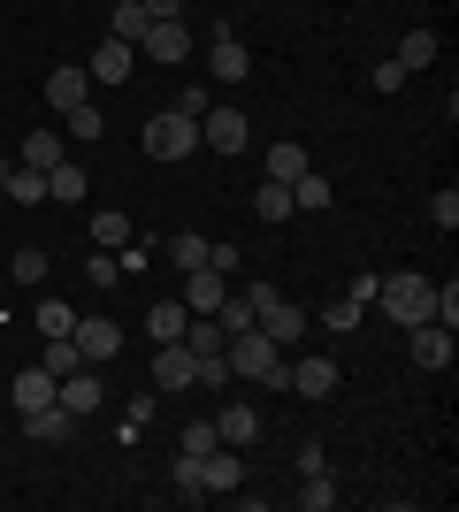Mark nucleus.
I'll return each mask as SVG.
<instances>
[{"instance_id":"4","label":"nucleus","mask_w":459,"mask_h":512,"mask_svg":"<svg viewBox=\"0 0 459 512\" xmlns=\"http://www.w3.org/2000/svg\"><path fill=\"white\" fill-rule=\"evenodd\" d=\"M199 138L215 153H245L253 146V115L245 107H199Z\"/></svg>"},{"instance_id":"32","label":"nucleus","mask_w":459,"mask_h":512,"mask_svg":"<svg viewBox=\"0 0 459 512\" xmlns=\"http://www.w3.org/2000/svg\"><path fill=\"white\" fill-rule=\"evenodd\" d=\"M169 260H176V268H207V237H199V230L169 237Z\"/></svg>"},{"instance_id":"34","label":"nucleus","mask_w":459,"mask_h":512,"mask_svg":"<svg viewBox=\"0 0 459 512\" xmlns=\"http://www.w3.org/2000/svg\"><path fill=\"white\" fill-rule=\"evenodd\" d=\"M39 329H46V337H69V329H77V306L46 299V306H39Z\"/></svg>"},{"instance_id":"39","label":"nucleus","mask_w":459,"mask_h":512,"mask_svg":"<svg viewBox=\"0 0 459 512\" xmlns=\"http://www.w3.org/2000/svg\"><path fill=\"white\" fill-rule=\"evenodd\" d=\"M222 444V436H215V421H192V428H184V444H176V451H192V459H207V451H215Z\"/></svg>"},{"instance_id":"21","label":"nucleus","mask_w":459,"mask_h":512,"mask_svg":"<svg viewBox=\"0 0 459 512\" xmlns=\"http://www.w3.org/2000/svg\"><path fill=\"white\" fill-rule=\"evenodd\" d=\"M261 169L276 176V184H291V176H306L314 161H306V146H299V138H284V146H268V161H261Z\"/></svg>"},{"instance_id":"11","label":"nucleus","mask_w":459,"mask_h":512,"mask_svg":"<svg viewBox=\"0 0 459 512\" xmlns=\"http://www.w3.org/2000/svg\"><path fill=\"white\" fill-rule=\"evenodd\" d=\"M199 490H207V497H222V490H245V451L215 444L207 459H199Z\"/></svg>"},{"instance_id":"36","label":"nucleus","mask_w":459,"mask_h":512,"mask_svg":"<svg viewBox=\"0 0 459 512\" xmlns=\"http://www.w3.org/2000/svg\"><path fill=\"white\" fill-rule=\"evenodd\" d=\"M146 428H153V398H131V413H123V428H115V436H123V444H138Z\"/></svg>"},{"instance_id":"17","label":"nucleus","mask_w":459,"mask_h":512,"mask_svg":"<svg viewBox=\"0 0 459 512\" xmlns=\"http://www.w3.org/2000/svg\"><path fill=\"white\" fill-rule=\"evenodd\" d=\"M437 54H444V39L429 31V23H421V31H406V39H398V54H391V62L406 69V77H414V69H429Z\"/></svg>"},{"instance_id":"5","label":"nucleus","mask_w":459,"mask_h":512,"mask_svg":"<svg viewBox=\"0 0 459 512\" xmlns=\"http://www.w3.org/2000/svg\"><path fill=\"white\" fill-rule=\"evenodd\" d=\"M199 383V352L184 337H169V344H153V390H192Z\"/></svg>"},{"instance_id":"45","label":"nucleus","mask_w":459,"mask_h":512,"mask_svg":"<svg viewBox=\"0 0 459 512\" xmlns=\"http://www.w3.org/2000/svg\"><path fill=\"white\" fill-rule=\"evenodd\" d=\"M8 169H16V161H0V199H8Z\"/></svg>"},{"instance_id":"7","label":"nucleus","mask_w":459,"mask_h":512,"mask_svg":"<svg viewBox=\"0 0 459 512\" xmlns=\"http://www.w3.org/2000/svg\"><path fill=\"white\" fill-rule=\"evenodd\" d=\"M54 406H62L69 421H92V413L108 406V390H100V375H92V367H77V375H62V383H54Z\"/></svg>"},{"instance_id":"10","label":"nucleus","mask_w":459,"mask_h":512,"mask_svg":"<svg viewBox=\"0 0 459 512\" xmlns=\"http://www.w3.org/2000/svg\"><path fill=\"white\" fill-rule=\"evenodd\" d=\"M138 54H146V62H192V31H184V16H169V23H146Z\"/></svg>"},{"instance_id":"44","label":"nucleus","mask_w":459,"mask_h":512,"mask_svg":"<svg viewBox=\"0 0 459 512\" xmlns=\"http://www.w3.org/2000/svg\"><path fill=\"white\" fill-rule=\"evenodd\" d=\"M138 8H146L153 23H169V16H184V0H138Z\"/></svg>"},{"instance_id":"20","label":"nucleus","mask_w":459,"mask_h":512,"mask_svg":"<svg viewBox=\"0 0 459 512\" xmlns=\"http://www.w3.org/2000/svg\"><path fill=\"white\" fill-rule=\"evenodd\" d=\"M261 329H268V337H276V344H284V352H291V344L306 337V314H299V306H291V299H276V306H268V314H261Z\"/></svg>"},{"instance_id":"3","label":"nucleus","mask_w":459,"mask_h":512,"mask_svg":"<svg viewBox=\"0 0 459 512\" xmlns=\"http://www.w3.org/2000/svg\"><path fill=\"white\" fill-rule=\"evenodd\" d=\"M138 146H146V161H192V153H199V115L161 107V115L138 130Z\"/></svg>"},{"instance_id":"16","label":"nucleus","mask_w":459,"mask_h":512,"mask_svg":"<svg viewBox=\"0 0 459 512\" xmlns=\"http://www.w3.org/2000/svg\"><path fill=\"white\" fill-rule=\"evenodd\" d=\"M284 390H299V398H329V390H337V360H322V352H314V360H291Z\"/></svg>"},{"instance_id":"37","label":"nucleus","mask_w":459,"mask_h":512,"mask_svg":"<svg viewBox=\"0 0 459 512\" xmlns=\"http://www.w3.org/2000/svg\"><path fill=\"white\" fill-rule=\"evenodd\" d=\"M16 283H46V245H16Z\"/></svg>"},{"instance_id":"23","label":"nucleus","mask_w":459,"mask_h":512,"mask_svg":"<svg viewBox=\"0 0 459 512\" xmlns=\"http://www.w3.org/2000/svg\"><path fill=\"white\" fill-rule=\"evenodd\" d=\"M291 207H299V214H322V207H329V176H322V169L291 176Z\"/></svg>"},{"instance_id":"35","label":"nucleus","mask_w":459,"mask_h":512,"mask_svg":"<svg viewBox=\"0 0 459 512\" xmlns=\"http://www.w3.org/2000/svg\"><path fill=\"white\" fill-rule=\"evenodd\" d=\"M176 497H192V505H199V497H207V490H199V459H192V451H176Z\"/></svg>"},{"instance_id":"33","label":"nucleus","mask_w":459,"mask_h":512,"mask_svg":"<svg viewBox=\"0 0 459 512\" xmlns=\"http://www.w3.org/2000/svg\"><path fill=\"white\" fill-rule=\"evenodd\" d=\"M299 505H306V512H329V505H337V482H329V467H322V474H306Z\"/></svg>"},{"instance_id":"1","label":"nucleus","mask_w":459,"mask_h":512,"mask_svg":"<svg viewBox=\"0 0 459 512\" xmlns=\"http://www.w3.org/2000/svg\"><path fill=\"white\" fill-rule=\"evenodd\" d=\"M222 367H230V375H253L261 390H284L291 383V360H284V344L268 337V329H238V337L222 344Z\"/></svg>"},{"instance_id":"25","label":"nucleus","mask_w":459,"mask_h":512,"mask_svg":"<svg viewBox=\"0 0 459 512\" xmlns=\"http://www.w3.org/2000/svg\"><path fill=\"white\" fill-rule=\"evenodd\" d=\"M253 214H261V222H291V214H299V207H291V184H276V176H268L261 192H253Z\"/></svg>"},{"instance_id":"27","label":"nucleus","mask_w":459,"mask_h":512,"mask_svg":"<svg viewBox=\"0 0 459 512\" xmlns=\"http://www.w3.org/2000/svg\"><path fill=\"white\" fill-rule=\"evenodd\" d=\"M184 321H192V314H184V299H169V306H153V314H146V337L169 344V337H184Z\"/></svg>"},{"instance_id":"31","label":"nucleus","mask_w":459,"mask_h":512,"mask_svg":"<svg viewBox=\"0 0 459 512\" xmlns=\"http://www.w3.org/2000/svg\"><path fill=\"white\" fill-rule=\"evenodd\" d=\"M360 314H368V306H360V299H329V306H322V329H337V337H352V329H360Z\"/></svg>"},{"instance_id":"43","label":"nucleus","mask_w":459,"mask_h":512,"mask_svg":"<svg viewBox=\"0 0 459 512\" xmlns=\"http://www.w3.org/2000/svg\"><path fill=\"white\" fill-rule=\"evenodd\" d=\"M207 268H222V276H238V245H215V237H207Z\"/></svg>"},{"instance_id":"26","label":"nucleus","mask_w":459,"mask_h":512,"mask_svg":"<svg viewBox=\"0 0 459 512\" xmlns=\"http://www.w3.org/2000/svg\"><path fill=\"white\" fill-rule=\"evenodd\" d=\"M146 23H153V16L138 8V0H115V16H108V39H131V46H138V39H146Z\"/></svg>"},{"instance_id":"22","label":"nucleus","mask_w":459,"mask_h":512,"mask_svg":"<svg viewBox=\"0 0 459 512\" xmlns=\"http://www.w3.org/2000/svg\"><path fill=\"white\" fill-rule=\"evenodd\" d=\"M69 428H77V421H69L62 406H39V413H23V436H39V444H62Z\"/></svg>"},{"instance_id":"19","label":"nucleus","mask_w":459,"mask_h":512,"mask_svg":"<svg viewBox=\"0 0 459 512\" xmlns=\"http://www.w3.org/2000/svg\"><path fill=\"white\" fill-rule=\"evenodd\" d=\"M85 192H92V184H85V169H77V161H69V153H62V161L46 169V199H62V207H77V199H85Z\"/></svg>"},{"instance_id":"38","label":"nucleus","mask_w":459,"mask_h":512,"mask_svg":"<svg viewBox=\"0 0 459 512\" xmlns=\"http://www.w3.org/2000/svg\"><path fill=\"white\" fill-rule=\"evenodd\" d=\"M69 130H77V138H85V146H92V138H100V130H108V115H100V107H69Z\"/></svg>"},{"instance_id":"24","label":"nucleus","mask_w":459,"mask_h":512,"mask_svg":"<svg viewBox=\"0 0 459 512\" xmlns=\"http://www.w3.org/2000/svg\"><path fill=\"white\" fill-rule=\"evenodd\" d=\"M54 161H62V130H31V138H23V169H54Z\"/></svg>"},{"instance_id":"8","label":"nucleus","mask_w":459,"mask_h":512,"mask_svg":"<svg viewBox=\"0 0 459 512\" xmlns=\"http://www.w3.org/2000/svg\"><path fill=\"white\" fill-rule=\"evenodd\" d=\"M131 69H138V46H131V39H100V46L85 54V77H92V85H123Z\"/></svg>"},{"instance_id":"29","label":"nucleus","mask_w":459,"mask_h":512,"mask_svg":"<svg viewBox=\"0 0 459 512\" xmlns=\"http://www.w3.org/2000/svg\"><path fill=\"white\" fill-rule=\"evenodd\" d=\"M77 367H92L77 352V337H46V375H77Z\"/></svg>"},{"instance_id":"14","label":"nucleus","mask_w":459,"mask_h":512,"mask_svg":"<svg viewBox=\"0 0 459 512\" xmlns=\"http://www.w3.org/2000/svg\"><path fill=\"white\" fill-rule=\"evenodd\" d=\"M92 100V77H85V62H62L54 77H46V107L54 115H69V107H85Z\"/></svg>"},{"instance_id":"42","label":"nucleus","mask_w":459,"mask_h":512,"mask_svg":"<svg viewBox=\"0 0 459 512\" xmlns=\"http://www.w3.org/2000/svg\"><path fill=\"white\" fill-rule=\"evenodd\" d=\"M437 321H444V329H459V283L452 276L437 283Z\"/></svg>"},{"instance_id":"13","label":"nucleus","mask_w":459,"mask_h":512,"mask_svg":"<svg viewBox=\"0 0 459 512\" xmlns=\"http://www.w3.org/2000/svg\"><path fill=\"white\" fill-rule=\"evenodd\" d=\"M230 299V276L222 268H184V314H215Z\"/></svg>"},{"instance_id":"28","label":"nucleus","mask_w":459,"mask_h":512,"mask_svg":"<svg viewBox=\"0 0 459 512\" xmlns=\"http://www.w3.org/2000/svg\"><path fill=\"white\" fill-rule=\"evenodd\" d=\"M92 245H131V214L100 207V214H92Z\"/></svg>"},{"instance_id":"15","label":"nucleus","mask_w":459,"mask_h":512,"mask_svg":"<svg viewBox=\"0 0 459 512\" xmlns=\"http://www.w3.org/2000/svg\"><path fill=\"white\" fill-rule=\"evenodd\" d=\"M215 436L230 451H253V444H261V413H253V406H222L215 413Z\"/></svg>"},{"instance_id":"2","label":"nucleus","mask_w":459,"mask_h":512,"mask_svg":"<svg viewBox=\"0 0 459 512\" xmlns=\"http://www.w3.org/2000/svg\"><path fill=\"white\" fill-rule=\"evenodd\" d=\"M375 299H383V314H391L398 329H414V321H437V283L414 276V268L383 276V283H375Z\"/></svg>"},{"instance_id":"41","label":"nucleus","mask_w":459,"mask_h":512,"mask_svg":"<svg viewBox=\"0 0 459 512\" xmlns=\"http://www.w3.org/2000/svg\"><path fill=\"white\" fill-rule=\"evenodd\" d=\"M115 276H123V268H115V253H92V260H85V283H92V291H108Z\"/></svg>"},{"instance_id":"30","label":"nucleus","mask_w":459,"mask_h":512,"mask_svg":"<svg viewBox=\"0 0 459 512\" xmlns=\"http://www.w3.org/2000/svg\"><path fill=\"white\" fill-rule=\"evenodd\" d=\"M8 199H16V207H39V199H46V176L16 161V169H8Z\"/></svg>"},{"instance_id":"12","label":"nucleus","mask_w":459,"mask_h":512,"mask_svg":"<svg viewBox=\"0 0 459 512\" xmlns=\"http://www.w3.org/2000/svg\"><path fill=\"white\" fill-rule=\"evenodd\" d=\"M69 337H77V352H85L92 367H100V360H115V352H123V329H115L108 314H77V329H69Z\"/></svg>"},{"instance_id":"40","label":"nucleus","mask_w":459,"mask_h":512,"mask_svg":"<svg viewBox=\"0 0 459 512\" xmlns=\"http://www.w3.org/2000/svg\"><path fill=\"white\" fill-rule=\"evenodd\" d=\"M429 222H437V230H459V192H452V184L429 199Z\"/></svg>"},{"instance_id":"9","label":"nucleus","mask_w":459,"mask_h":512,"mask_svg":"<svg viewBox=\"0 0 459 512\" xmlns=\"http://www.w3.org/2000/svg\"><path fill=\"white\" fill-rule=\"evenodd\" d=\"M406 352H414V367L444 375V367H452V329H444V321H414V329H406Z\"/></svg>"},{"instance_id":"18","label":"nucleus","mask_w":459,"mask_h":512,"mask_svg":"<svg viewBox=\"0 0 459 512\" xmlns=\"http://www.w3.org/2000/svg\"><path fill=\"white\" fill-rule=\"evenodd\" d=\"M54 383H62V375H46V367H23V375H16V413L54 406Z\"/></svg>"},{"instance_id":"6","label":"nucleus","mask_w":459,"mask_h":512,"mask_svg":"<svg viewBox=\"0 0 459 512\" xmlns=\"http://www.w3.org/2000/svg\"><path fill=\"white\" fill-rule=\"evenodd\" d=\"M207 77H215V85H245V77H253V54H245V39L230 23H222L215 46H207Z\"/></svg>"}]
</instances>
